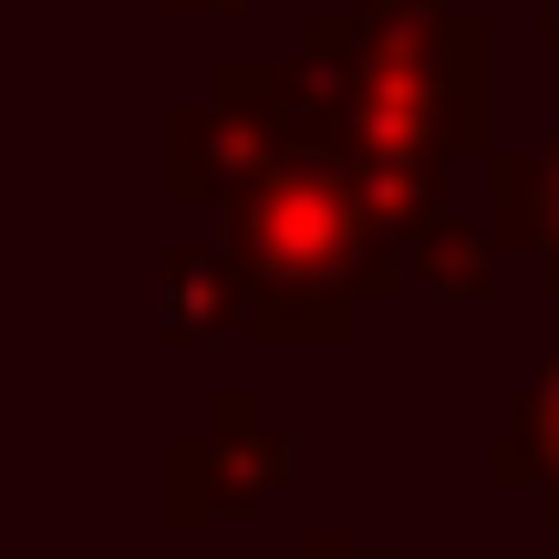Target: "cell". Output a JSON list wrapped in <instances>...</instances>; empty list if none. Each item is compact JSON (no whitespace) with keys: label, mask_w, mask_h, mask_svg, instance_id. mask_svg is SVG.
I'll use <instances>...</instances> for the list:
<instances>
[{"label":"cell","mask_w":559,"mask_h":559,"mask_svg":"<svg viewBox=\"0 0 559 559\" xmlns=\"http://www.w3.org/2000/svg\"><path fill=\"white\" fill-rule=\"evenodd\" d=\"M321 166H487L498 41L456 0H332L300 21Z\"/></svg>","instance_id":"obj_1"},{"label":"cell","mask_w":559,"mask_h":559,"mask_svg":"<svg viewBox=\"0 0 559 559\" xmlns=\"http://www.w3.org/2000/svg\"><path fill=\"white\" fill-rule=\"evenodd\" d=\"M228 270L249 290L260 342L332 353V342H353V300H373V218L311 145H290L228 198Z\"/></svg>","instance_id":"obj_2"},{"label":"cell","mask_w":559,"mask_h":559,"mask_svg":"<svg viewBox=\"0 0 559 559\" xmlns=\"http://www.w3.org/2000/svg\"><path fill=\"white\" fill-rule=\"evenodd\" d=\"M290 445L270 436L260 394H207V425L198 436H177L156 456V487H166V519L177 528H218V519H249V508L270 498V487H290Z\"/></svg>","instance_id":"obj_3"},{"label":"cell","mask_w":559,"mask_h":559,"mask_svg":"<svg viewBox=\"0 0 559 559\" xmlns=\"http://www.w3.org/2000/svg\"><path fill=\"white\" fill-rule=\"evenodd\" d=\"M394 290H436V300H487L498 290V239H487V218H466L456 198L415 207V218L373 228V300Z\"/></svg>","instance_id":"obj_4"},{"label":"cell","mask_w":559,"mask_h":559,"mask_svg":"<svg viewBox=\"0 0 559 559\" xmlns=\"http://www.w3.org/2000/svg\"><path fill=\"white\" fill-rule=\"evenodd\" d=\"M270 156H280V145H270L249 115H228L218 94L177 104V115H166V135H156V166H166V198H177V207H228Z\"/></svg>","instance_id":"obj_5"},{"label":"cell","mask_w":559,"mask_h":559,"mask_svg":"<svg viewBox=\"0 0 559 559\" xmlns=\"http://www.w3.org/2000/svg\"><path fill=\"white\" fill-rule=\"evenodd\" d=\"M487 239L539 260V290L559 300V124L528 156H487Z\"/></svg>","instance_id":"obj_6"},{"label":"cell","mask_w":559,"mask_h":559,"mask_svg":"<svg viewBox=\"0 0 559 559\" xmlns=\"http://www.w3.org/2000/svg\"><path fill=\"white\" fill-rule=\"evenodd\" d=\"M487 477L519 487V498H539V528H559V353L508 394L498 436H487Z\"/></svg>","instance_id":"obj_7"},{"label":"cell","mask_w":559,"mask_h":559,"mask_svg":"<svg viewBox=\"0 0 559 559\" xmlns=\"http://www.w3.org/2000/svg\"><path fill=\"white\" fill-rule=\"evenodd\" d=\"M207 94H218L228 115H249L280 156L311 145V73H300V52H228L218 73H207Z\"/></svg>","instance_id":"obj_8"},{"label":"cell","mask_w":559,"mask_h":559,"mask_svg":"<svg viewBox=\"0 0 559 559\" xmlns=\"http://www.w3.org/2000/svg\"><path fill=\"white\" fill-rule=\"evenodd\" d=\"M239 321H249V290L228 270V249H166V342H207Z\"/></svg>","instance_id":"obj_9"},{"label":"cell","mask_w":559,"mask_h":559,"mask_svg":"<svg viewBox=\"0 0 559 559\" xmlns=\"http://www.w3.org/2000/svg\"><path fill=\"white\" fill-rule=\"evenodd\" d=\"M300 559H394V549H383V539H353V528H311Z\"/></svg>","instance_id":"obj_10"},{"label":"cell","mask_w":559,"mask_h":559,"mask_svg":"<svg viewBox=\"0 0 559 559\" xmlns=\"http://www.w3.org/2000/svg\"><path fill=\"white\" fill-rule=\"evenodd\" d=\"M539 41H549V52H559V0H539Z\"/></svg>","instance_id":"obj_11"},{"label":"cell","mask_w":559,"mask_h":559,"mask_svg":"<svg viewBox=\"0 0 559 559\" xmlns=\"http://www.w3.org/2000/svg\"><path fill=\"white\" fill-rule=\"evenodd\" d=\"M166 11H249V0H166Z\"/></svg>","instance_id":"obj_12"}]
</instances>
